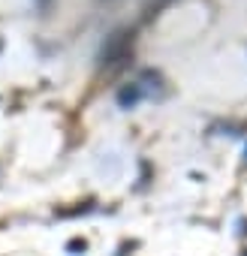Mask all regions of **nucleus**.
I'll list each match as a JSON object with an SVG mask.
<instances>
[{
  "label": "nucleus",
  "instance_id": "nucleus-3",
  "mask_svg": "<svg viewBox=\"0 0 247 256\" xmlns=\"http://www.w3.org/2000/svg\"><path fill=\"white\" fill-rule=\"evenodd\" d=\"M244 154H247V151H244Z\"/></svg>",
  "mask_w": 247,
  "mask_h": 256
},
{
  "label": "nucleus",
  "instance_id": "nucleus-1",
  "mask_svg": "<svg viewBox=\"0 0 247 256\" xmlns=\"http://www.w3.org/2000/svg\"><path fill=\"white\" fill-rule=\"evenodd\" d=\"M142 100V88L139 84H127L120 94H118V102L120 106H133V102H139Z\"/></svg>",
  "mask_w": 247,
  "mask_h": 256
},
{
  "label": "nucleus",
  "instance_id": "nucleus-2",
  "mask_svg": "<svg viewBox=\"0 0 247 256\" xmlns=\"http://www.w3.org/2000/svg\"><path fill=\"white\" fill-rule=\"evenodd\" d=\"M40 10H48V0H40Z\"/></svg>",
  "mask_w": 247,
  "mask_h": 256
}]
</instances>
